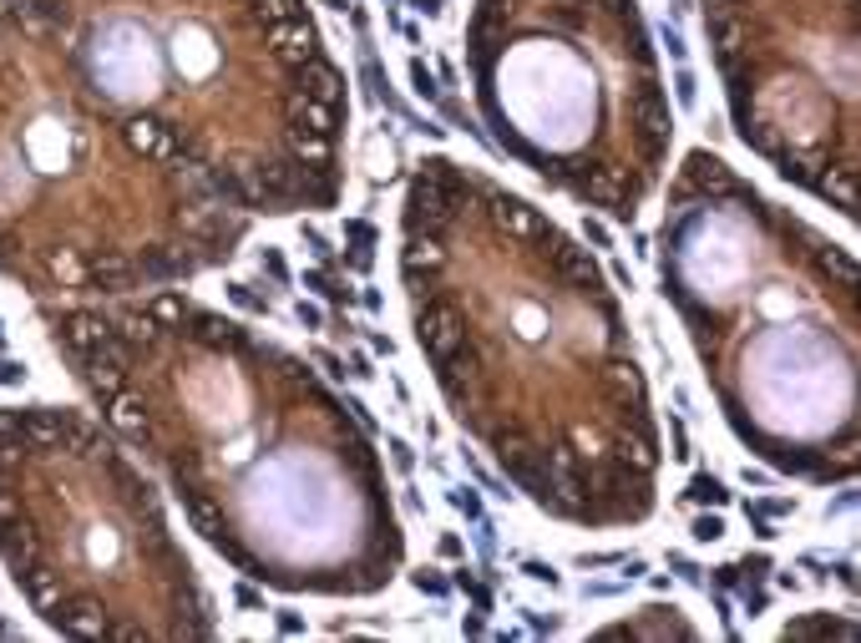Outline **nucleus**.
<instances>
[{"label": "nucleus", "mask_w": 861, "mask_h": 643, "mask_svg": "<svg viewBox=\"0 0 861 643\" xmlns=\"http://www.w3.org/2000/svg\"><path fill=\"white\" fill-rule=\"evenodd\" d=\"M720 532H725V527H720V517H704V522H699V537H704V542H715Z\"/></svg>", "instance_id": "obj_7"}, {"label": "nucleus", "mask_w": 861, "mask_h": 643, "mask_svg": "<svg viewBox=\"0 0 861 643\" xmlns=\"http://www.w3.org/2000/svg\"><path fill=\"white\" fill-rule=\"evenodd\" d=\"M416 345L461 431L547 517L634 527L664 441L603 269L497 178L426 157L401 208Z\"/></svg>", "instance_id": "obj_1"}, {"label": "nucleus", "mask_w": 861, "mask_h": 643, "mask_svg": "<svg viewBox=\"0 0 861 643\" xmlns=\"http://www.w3.org/2000/svg\"><path fill=\"white\" fill-rule=\"evenodd\" d=\"M472 97L497 147L618 223L654 198L674 112L639 0H477Z\"/></svg>", "instance_id": "obj_4"}, {"label": "nucleus", "mask_w": 861, "mask_h": 643, "mask_svg": "<svg viewBox=\"0 0 861 643\" xmlns=\"http://www.w3.org/2000/svg\"><path fill=\"white\" fill-rule=\"evenodd\" d=\"M112 325L163 360L168 400L82 365L107 421L173 481L208 547L279 593L370 598L406 562L390 481L304 360L173 289Z\"/></svg>", "instance_id": "obj_2"}, {"label": "nucleus", "mask_w": 861, "mask_h": 643, "mask_svg": "<svg viewBox=\"0 0 861 643\" xmlns=\"http://www.w3.org/2000/svg\"><path fill=\"white\" fill-rule=\"evenodd\" d=\"M735 132L750 152L856 218V0H704Z\"/></svg>", "instance_id": "obj_5"}, {"label": "nucleus", "mask_w": 861, "mask_h": 643, "mask_svg": "<svg viewBox=\"0 0 861 643\" xmlns=\"http://www.w3.org/2000/svg\"><path fill=\"white\" fill-rule=\"evenodd\" d=\"M21 380V365H11V360H0V385H16Z\"/></svg>", "instance_id": "obj_8"}, {"label": "nucleus", "mask_w": 861, "mask_h": 643, "mask_svg": "<svg viewBox=\"0 0 861 643\" xmlns=\"http://www.w3.org/2000/svg\"><path fill=\"white\" fill-rule=\"evenodd\" d=\"M689 497H699V502H715V507H720V502H730V492L720 487V481H715V476H699V481H694V492H689Z\"/></svg>", "instance_id": "obj_6"}, {"label": "nucleus", "mask_w": 861, "mask_h": 643, "mask_svg": "<svg viewBox=\"0 0 861 643\" xmlns=\"http://www.w3.org/2000/svg\"><path fill=\"white\" fill-rule=\"evenodd\" d=\"M659 274L740 446L806 481H851L856 259L694 147L664 198Z\"/></svg>", "instance_id": "obj_3"}]
</instances>
